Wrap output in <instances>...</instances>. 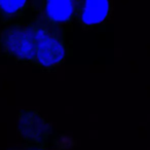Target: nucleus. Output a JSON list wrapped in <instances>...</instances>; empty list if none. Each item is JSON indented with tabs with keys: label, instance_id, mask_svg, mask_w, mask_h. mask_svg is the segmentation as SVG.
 Masks as SVG:
<instances>
[{
	"label": "nucleus",
	"instance_id": "f03ea898",
	"mask_svg": "<svg viewBox=\"0 0 150 150\" xmlns=\"http://www.w3.org/2000/svg\"><path fill=\"white\" fill-rule=\"evenodd\" d=\"M110 11V0H74V16L84 28L104 22Z\"/></svg>",
	"mask_w": 150,
	"mask_h": 150
},
{
	"label": "nucleus",
	"instance_id": "20e7f679",
	"mask_svg": "<svg viewBox=\"0 0 150 150\" xmlns=\"http://www.w3.org/2000/svg\"><path fill=\"white\" fill-rule=\"evenodd\" d=\"M29 0H0V23L9 25L23 17L28 9Z\"/></svg>",
	"mask_w": 150,
	"mask_h": 150
},
{
	"label": "nucleus",
	"instance_id": "39448f33",
	"mask_svg": "<svg viewBox=\"0 0 150 150\" xmlns=\"http://www.w3.org/2000/svg\"><path fill=\"white\" fill-rule=\"evenodd\" d=\"M25 144H26L25 149H8V150H44V149H40L35 144H31V143H25Z\"/></svg>",
	"mask_w": 150,
	"mask_h": 150
},
{
	"label": "nucleus",
	"instance_id": "7ed1b4c3",
	"mask_svg": "<svg viewBox=\"0 0 150 150\" xmlns=\"http://www.w3.org/2000/svg\"><path fill=\"white\" fill-rule=\"evenodd\" d=\"M42 17L50 25H63L74 16V0H42Z\"/></svg>",
	"mask_w": 150,
	"mask_h": 150
},
{
	"label": "nucleus",
	"instance_id": "f257e3e1",
	"mask_svg": "<svg viewBox=\"0 0 150 150\" xmlns=\"http://www.w3.org/2000/svg\"><path fill=\"white\" fill-rule=\"evenodd\" d=\"M0 52L16 62L50 69L62 63L65 50L60 38L42 22L13 23L0 32Z\"/></svg>",
	"mask_w": 150,
	"mask_h": 150
}]
</instances>
